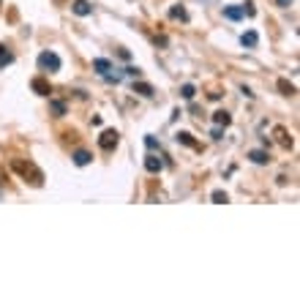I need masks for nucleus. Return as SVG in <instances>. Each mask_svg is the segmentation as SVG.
<instances>
[{
  "label": "nucleus",
  "mask_w": 300,
  "mask_h": 300,
  "mask_svg": "<svg viewBox=\"0 0 300 300\" xmlns=\"http://www.w3.org/2000/svg\"><path fill=\"white\" fill-rule=\"evenodd\" d=\"M145 169L147 172H161V169H164V161L159 159V156H145Z\"/></svg>",
  "instance_id": "nucleus-6"
},
{
  "label": "nucleus",
  "mask_w": 300,
  "mask_h": 300,
  "mask_svg": "<svg viewBox=\"0 0 300 300\" xmlns=\"http://www.w3.org/2000/svg\"><path fill=\"white\" fill-rule=\"evenodd\" d=\"M49 109L55 112V118H63V115H66V101H60V98H52V101H49Z\"/></svg>",
  "instance_id": "nucleus-13"
},
{
  "label": "nucleus",
  "mask_w": 300,
  "mask_h": 300,
  "mask_svg": "<svg viewBox=\"0 0 300 300\" xmlns=\"http://www.w3.org/2000/svg\"><path fill=\"white\" fill-rule=\"evenodd\" d=\"M71 11H74L77 17H90L93 14V6L88 3V0H74V3H71Z\"/></svg>",
  "instance_id": "nucleus-4"
},
{
  "label": "nucleus",
  "mask_w": 300,
  "mask_h": 300,
  "mask_svg": "<svg viewBox=\"0 0 300 300\" xmlns=\"http://www.w3.org/2000/svg\"><path fill=\"white\" fill-rule=\"evenodd\" d=\"M175 140L180 142V145H189V147H199V145H196V142H194V137H191L189 131H177V134H175Z\"/></svg>",
  "instance_id": "nucleus-15"
},
{
  "label": "nucleus",
  "mask_w": 300,
  "mask_h": 300,
  "mask_svg": "<svg viewBox=\"0 0 300 300\" xmlns=\"http://www.w3.org/2000/svg\"><path fill=\"white\" fill-rule=\"evenodd\" d=\"M169 17H172V19H180V22H189V11L183 6H172L169 8Z\"/></svg>",
  "instance_id": "nucleus-14"
},
{
  "label": "nucleus",
  "mask_w": 300,
  "mask_h": 300,
  "mask_svg": "<svg viewBox=\"0 0 300 300\" xmlns=\"http://www.w3.org/2000/svg\"><path fill=\"white\" fill-rule=\"evenodd\" d=\"M240 44H243V47H248V49H254V47L259 44V35L254 33V30H248V33L240 35Z\"/></svg>",
  "instance_id": "nucleus-11"
},
{
  "label": "nucleus",
  "mask_w": 300,
  "mask_h": 300,
  "mask_svg": "<svg viewBox=\"0 0 300 300\" xmlns=\"http://www.w3.org/2000/svg\"><path fill=\"white\" fill-rule=\"evenodd\" d=\"M248 159H251L254 164H267V161H270V156H267L265 150H251V153H248Z\"/></svg>",
  "instance_id": "nucleus-16"
},
{
  "label": "nucleus",
  "mask_w": 300,
  "mask_h": 300,
  "mask_svg": "<svg viewBox=\"0 0 300 300\" xmlns=\"http://www.w3.org/2000/svg\"><path fill=\"white\" fill-rule=\"evenodd\" d=\"M276 3H279L281 8H289V6H292V3H295V0H276Z\"/></svg>",
  "instance_id": "nucleus-25"
},
{
  "label": "nucleus",
  "mask_w": 300,
  "mask_h": 300,
  "mask_svg": "<svg viewBox=\"0 0 300 300\" xmlns=\"http://www.w3.org/2000/svg\"><path fill=\"white\" fill-rule=\"evenodd\" d=\"M145 145L150 147V150H159V142H156V137H145Z\"/></svg>",
  "instance_id": "nucleus-23"
},
{
  "label": "nucleus",
  "mask_w": 300,
  "mask_h": 300,
  "mask_svg": "<svg viewBox=\"0 0 300 300\" xmlns=\"http://www.w3.org/2000/svg\"><path fill=\"white\" fill-rule=\"evenodd\" d=\"M180 96L186 98V101H191V98L196 96V88H194V85H183V88H180Z\"/></svg>",
  "instance_id": "nucleus-21"
},
{
  "label": "nucleus",
  "mask_w": 300,
  "mask_h": 300,
  "mask_svg": "<svg viewBox=\"0 0 300 300\" xmlns=\"http://www.w3.org/2000/svg\"><path fill=\"white\" fill-rule=\"evenodd\" d=\"M60 66H63L60 63V57H57L55 52H49V49L38 55V69L41 71H49V74H52V71H60Z\"/></svg>",
  "instance_id": "nucleus-2"
},
{
  "label": "nucleus",
  "mask_w": 300,
  "mask_h": 300,
  "mask_svg": "<svg viewBox=\"0 0 300 300\" xmlns=\"http://www.w3.org/2000/svg\"><path fill=\"white\" fill-rule=\"evenodd\" d=\"M8 63H14V55H11V52H6V47L0 44V66H8Z\"/></svg>",
  "instance_id": "nucleus-20"
},
{
  "label": "nucleus",
  "mask_w": 300,
  "mask_h": 300,
  "mask_svg": "<svg viewBox=\"0 0 300 300\" xmlns=\"http://www.w3.org/2000/svg\"><path fill=\"white\" fill-rule=\"evenodd\" d=\"M213 123H216V126H224V128H227V126L232 123V115H229L227 109H218V112H213Z\"/></svg>",
  "instance_id": "nucleus-8"
},
{
  "label": "nucleus",
  "mask_w": 300,
  "mask_h": 300,
  "mask_svg": "<svg viewBox=\"0 0 300 300\" xmlns=\"http://www.w3.org/2000/svg\"><path fill=\"white\" fill-rule=\"evenodd\" d=\"M224 17L235 22V19H240V17H243V11H240L237 6H227V8H224Z\"/></svg>",
  "instance_id": "nucleus-17"
},
{
  "label": "nucleus",
  "mask_w": 300,
  "mask_h": 300,
  "mask_svg": "<svg viewBox=\"0 0 300 300\" xmlns=\"http://www.w3.org/2000/svg\"><path fill=\"white\" fill-rule=\"evenodd\" d=\"M279 90L284 93V96H295V85L289 82V79H279Z\"/></svg>",
  "instance_id": "nucleus-18"
},
{
  "label": "nucleus",
  "mask_w": 300,
  "mask_h": 300,
  "mask_svg": "<svg viewBox=\"0 0 300 300\" xmlns=\"http://www.w3.org/2000/svg\"><path fill=\"white\" fill-rule=\"evenodd\" d=\"M210 199L216 205H224V202H229V196H227V191H221V189H216L213 194H210Z\"/></svg>",
  "instance_id": "nucleus-19"
},
{
  "label": "nucleus",
  "mask_w": 300,
  "mask_h": 300,
  "mask_svg": "<svg viewBox=\"0 0 300 300\" xmlns=\"http://www.w3.org/2000/svg\"><path fill=\"white\" fill-rule=\"evenodd\" d=\"M0 6H3V0H0Z\"/></svg>",
  "instance_id": "nucleus-26"
},
{
  "label": "nucleus",
  "mask_w": 300,
  "mask_h": 300,
  "mask_svg": "<svg viewBox=\"0 0 300 300\" xmlns=\"http://www.w3.org/2000/svg\"><path fill=\"white\" fill-rule=\"evenodd\" d=\"M90 161H93V156L88 153V150H77V153H74V164H77V167H88Z\"/></svg>",
  "instance_id": "nucleus-12"
},
{
  "label": "nucleus",
  "mask_w": 300,
  "mask_h": 300,
  "mask_svg": "<svg viewBox=\"0 0 300 300\" xmlns=\"http://www.w3.org/2000/svg\"><path fill=\"white\" fill-rule=\"evenodd\" d=\"M11 169H14L17 175H19L25 183H33V186H44V172L35 164H30V161H22V159H14L11 161Z\"/></svg>",
  "instance_id": "nucleus-1"
},
{
  "label": "nucleus",
  "mask_w": 300,
  "mask_h": 300,
  "mask_svg": "<svg viewBox=\"0 0 300 300\" xmlns=\"http://www.w3.org/2000/svg\"><path fill=\"white\" fill-rule=\"evenodd\" d=\"M118 142H120V134L115 131V128H106V131H101V137H98V147H101V150H106V153H109V150H115V147H118Z\"/></svg>",
  "instance_id": "nucleus-3"
},
{
  "label": "nucleus",
  "mask_w": 300,
  "mask_h": 300,
  "mask_svg": "<svg viewBox=\"0 0 300 300\" xmlns=\"http://www.w3.org/2000/svg\"><path fill=\"white\" fill-rule=\"evenodd\" d=\"M93 69H96L101 77H106V74L112 71V63L106 60V57H96V60H93Z\"/></svg>",
  "instance_id": "nucleus-9"
},
{
  "label": "nucleus",
  "mask_w": 300,
  "mask_h": 300,
  "mask_svg": "<svg viewBox=\"0 0 300 300\" xmlns=\"http://www.w3.org/2000/svg\"><path fill=\"white\" fill-rule=\"evenodd\" d=\"M126 74H128V77H140V69H137V66H128Z\"/></svg>",
  "instance_id": "nucleus-24"
},
{
  "label": "nucleus",
  "mask_w": 300,
  "mask_h": 300,
  "mask_svg": "<svg viewBox=\"0 0 300 300\" xmlns=\"http://www.w3.org/2000/svg\"><path fill=\"white\" fill-rule=\"evenodd\" d=\"M276 137H279V145L281 147H292L295 142H292V134L286 131L284 126H276Z\"/></svg>",
  "instance_id": "nucleus-7"
},
{
  "label": "nucleus",
  "mask_w": 300,
  "mask_h": 300,
  "mask_svg": "<svg viewBox=\"0 0 300 300\" xmlns=\"http://www.w3.org/2000/svg\"><path fill=\"white\" fill-rule=\"evenodd\" d=\"M240 11H243V14H248V17H257V8H254V3H243V6H240Z\"/></svg>",
  "instance_id": "nucleus-22"
},
{
  "label": "nucleus",
  "mask_w": 300,
  "mask_h": 300,
  "mask_svg": "<svg viewBox=\"0 0 300 300\" xmlns=\"http://www.w3.org/2000/svg\"><path fill=\"white\" fill-rule=\"evenodd\" d=\"M134 93H140V96H145V98H153L156 96L153 85H147V82H134Z\"/></svg>",
  "instance_id": "nucleus-10"
},
{
  "label": "nucleus",
  "mask_w": 300,
  "mask_h": 300,
  "mask_svg": "<svg viewBox=\"0 0 300 300\" xmlns=\"http://www.w3.org/2000/svg\"><path fill=\"white\" fill-rule=\"evenodd\" d=\"M30 88H33V90L38 93V96H49V93H52L49 82H47V79H41V77H35L33 82H30Z\"/></svg>",
  "instance_id": "nucleus-5"
}]
</instances>
